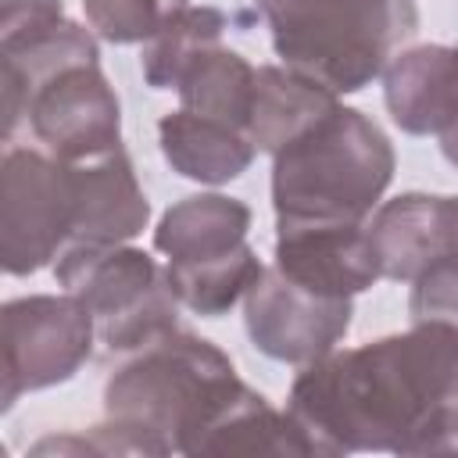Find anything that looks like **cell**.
Returning <instances> with one entry per match:
<instances>
[{"instance_id":"cell-16","label":"cell","mask_w":458,"mask_h":458,"mask_svg":"<svg viewBox=\"0 0 458 458\" xmlns=\"http://www.w3.org/2000/svg\"><path fill=\"white\" fill-rule=\"evenodd\" d=\"M157 140H161V154L172 165V172L193 182H208V186L240 179L258 154L254 140L243 129H233L218 118L193 114L186 107L168 111L157 122Z\"/></svg>"},{"instance_id":"cell-2","label":"cell","mask_w":458,"mask_h":458,"mask_svg":"<svg viewBox=\"0 0 458 458\" xmlns=\"http://www.w3.org/2000/svg\"><path fill=\"white\" fill-rule=\"evenodd\" d=\"M229 354L179 326L122 354L104 386V415L140 454H200L208 433L247 397Z\"/></svg>"},{"instance_id":"cell-1","label":"cell","mask_w":458,"mask_h":458,"mask_svg":"<svg viewBox=\"0 0 458 458\" xmlns=\"http://www.w3.org/2000/svg\"><path fill=\"white\" fill-rule=\"evenodd\" d=\"M458 397V326L411 329L301 365L286 411L326 458L354 451L433 454L437 426Z\"/></svg>"},{"instance_id":"cell-17","label":"cell","mask_w":458,"mask_h":458,"mask_svg":"<svg viewBox=\"0 0 458 458\" xmlns=\"http://www.w3.org/2000/svg\"><path fill=\"white\" fill-rule=\"evenodd\" d=\"M333 104H340V97L329 93L326 86L290 72L286 64H261L247 132L258 150L276 154L283 143L304 132L315 118H322Z\"/></svg>"},{"instance_id":"cell-3","label":"cell","mask_w":458,"mask_h":458,"mask_svg":"<svg viewBox=\"0 0 458 458\" xmlns=\"http://www.w3.org/2000/svg\"><path fill=\"white\" fill-rule=\"evenodd\" d=\"M394 147L361 111L333 104L272 154L276 229L361 225L394 179Z\"/></svg>"},{"instance_id":"cell-13","label":"cell","mask_w":458,"mask_h":458,"mask_svg":"<svg viewBox=\"0 0 458 458\" xmlns=\"http://www.w3.org/2000/svg\"><path fill=\"white\" fill-rule=\"evenodd\" d=\"M283 276L329 297H354L379 283V265L361 225H293L276 233V261Z\"/></svg>"},{"instance_id":"cell-22","label":"cell","mask_w":458,"mask_h":458,"mask_svg":"<svg viewBox=\"0 0 458 458\" xmlns=\"http://www.w3.org/2000/svg\"><path fill=\"white\" fill-rule=\"evenodd\" d=\"M411 322H447L458 326V254H447L411 279L408 297Z\"/></svg>"},{"instance_id":"cell-11","label":"cell","mask_w":458,"mask_h":458,"mask_svg":"<svg viewBox=\"0 0 458 458\" xmlns=\"http://www.w3.org/2000/svg\"><path fill=\"white\" fill-rule=\"evenodd\" d=\"M354 297H329L293 283L276 265L243 297V326L250 344L272 361L311 365L336 351L351 329Z\"/></svg>"},{"instance_id":"cell-4","label":"cell","mask_w":458,"mask_h":458,"mask_svg":"<svg viewBox=\"0 0 458 458\" xmlns=\"http://www.w3.org/2000/svg\"><path fill=\"white\" fill-rule=\"evenodd\" d=\"M279 61L329 93L365 89L415 36V0H258Z\"/></svg>"},{"instance_id":"cell-25","label":"cell","mask_w":458,"mask_h":458,"mask_svg":"<svg viewBox=\"0 0 458 458\" xmlns=\"http://www.w3.org/2000/svg\"><path fill=\"white\" fill-rule=\"evenodd\" d=\"M454 225H458V197H454ZM454 254H458V240H454Z\"/></svg>"},{"instance_id":"cell-6","label":"cell","mask_w":458,"mask_h":458,"mask_svg":"<svg viewBox=\"0 0 458 458\" xmlns=\"http://www.w3.org/2000/svg\"><path fill=\"white\" fill-rule=\"evenodd\" d=\"M54 276L89 308L97 340L111 354H129L175 329L179 297L168 272L140 247H68L54 261Z\"/></svg>"},{"instance_id":"cell-18","label":"cell","mask_w":458,"mask_h":458,"mask_svg":"<svg viewBox=\"0 0 458 458\" xmlns=\"http://www.w3.org/2000/svg\"><path fill=\"white\" fill-rule=\"evenodd\" d=\"M200 454H272V458H326L315 437L290 415L276 411L254 386L208 433Z\"/></svg>"},{"instance_id":"cell-14","label":"cell","mask_w":458,"mask_h":458,"mask_svg":"<svg viewBox=\"0 0 458 458\" xmlns=\"http://www.w3.org/2000/svg\"><path fill=\"white\" fill-rule=\"evenodd\" d=\"M383 100L401 132H444L458 114V47H408L383 68Z\"/></svg>"},{"instance_id":"cell-10","label":"cell","mask_w":458,"mask_h":458,"mask_svg":"<svg viewBox=\"0 0 458 458\" xmlns=\"http://www.w3.org/2000/svg\"><path fill=\"white\" fill-rule=\"evenodd\" d=\"M100 61L89 29L64 18L61 0H0V100L4 140L25 118L29 93L64 64Z\"/></svg>"},{"instance_id":"cell-19","label":"cell","mask_w":458,"mask_h":458,"mask_svg":"<svg viewBox=\"0 0 458 458\" xmlns=\"http://www.w3.org/2000/svg\"><path fill=\"white\" fill-rule=\"evenodd\" d=\"M254 89H258V68L229 50V47H211L204 50L179 79L175 93L186 111L218 118L233 129H250V111H254ZM250 136V132H247Z\"/></svg>"},{"instance_id":"cell-23","label":"cell","mask_w":458,"mask_h":458,"mask_svg":"<svg viewBox=\"0 0 458 458\" xmlns=\"http://www.w3.org/2000/svg\"><path fill=\"white\" fill-rule=\"evenodd\" d=\"M433 454H458V397L447 404V411H444V419L437 426Z\"/></svg>"},{"instance_id":"cell-20","label":"cell","mask_w":458,"mask_h":458,"mask_svg":"<svg viewBox=\"0 0 458 458\" xmlns=\"http://www.w3.org/2000/svg\"><path fill=\"white\" fill-rule=\"evenodd\" d=\"M225 32V14L218 7H204V4H182L175 7L161 29L143 43V79L150 89H175L182 72L211 47L222 43Z\"/></svg>"},{"instance_id":"cell-12","label":"cell","mask_w":458,"mask_h":458,"mask_svg":"<svg viewBox=\"0 0 458 458\" xmlns=\"http://www.w3.org/2000/svg\"><path fill=\"white\" fill-rule=\"evenodd\" d=\"M376 265L383 279L411 283L433 261L454 254V197L401 193L383 200L365 222Z\"/></svg>"},{"instance_id":"cell-5","label":"cell","mask_w":458,"mask_h":458,"mask_svg":"<svg viewBox=\"0 0 458 458\" xmlns=\"http://www.w3.org/2000/svg\"><path fill=\"white\" fill-rule=\"evenodd\" d=\"M247 229L250 208L225 193H193L161 215L154 247L165 254L179 304L200 318H218L247 297L265 272Z\"/></svg>"},{"instance_id":"cell-15","label":"cell","mask_w":458,"mask_h":458,"mask_svg":"<svg viewBox=\"0 0 458 458\" xmlns=\"http://www.w3.org/2000/svg\"><path fill=\"white\" fill-rule=\"evenodd\" d=\"M79 179V222L72 247H111L129 243L147 229L150 200L136 179L125 147L75 161Z\"/></svg>"},{"instance_id":"cell-8","label":"cell","mask_w":458,"mask_h":458,"mask_svg":"<svg viewBox=\"0 0 458 458\" xmlns=\"http://www.w3.org/2000/svg\"><path fill=\"white\" fill-rule=\"evenodd\" d=\"M0 322H4L0 411H11L21 394L72 379L89 361L97 344V322L89 308L68 290L14 297L4 304Z\"/></svg>"},{"instance_id":"cell-7","label":"cell","mask_w":458,"mask_h":458,"mask_svg":"<svg viewBox=\"0 0 458 458\" xmlns=\"http://www.w3.org/2000/svg\"><path fill=\"white\" fill-rule=\"evenodd\" d=\"M75 165L36 147H7L0 165V265L32 276L57 261L75 236Z\"/></svg>"},{"instance_id":"cell-9","label":"cell","mask_w":458,"mask_h":458,"mask_svg":"<svg viewBox=\"0 0 458 458\" xmlns=\"http://www.w3.org/2000/svg\"><path fill=\"white\" fill-rule=\"evenodd\" d=\"M36 143L61 161H89L122 147V104L100 61H75L47 75L25 104Z\"/></svg>"},{"instance_id":"cell-24","label":"cell","mask_w":458,"mask_h":458,"mask_svg":"<svg viewBox=\"0 0 458 458\" xmlns=\"http://www.w3.org/2000/svg\"><path fill=\"white\" fill-rule=\"evenodd\" d=\"M440 150H444V157L458 168V114H454V122L440 132Z\"/></svg>"},{"instance_id":"cell-21","label":"cell","mask_w":458,"mask_h":458,"mask_svg":"<svg viewBox=\"0 0 458 458\" xmlns=\"http://www.w3.org/2000/svg\"><path fill=\"white\" fill-rule=\"evenodd\" d=\"M186 0H82L89 29L107 43H147Z\"/></svg>"}]
</instances>
